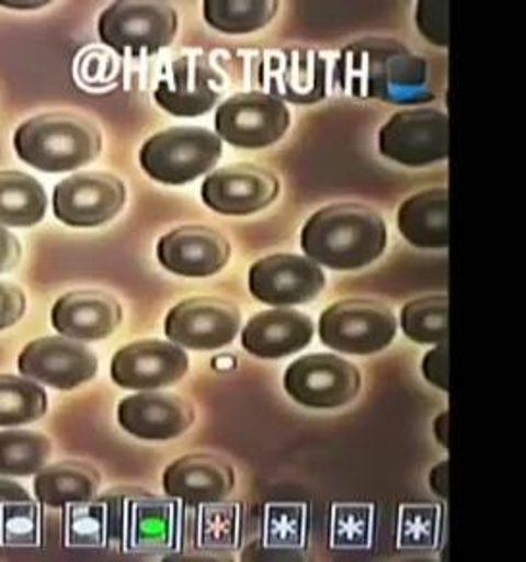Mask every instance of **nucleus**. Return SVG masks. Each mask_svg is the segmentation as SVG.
Listing matches in <instances>:
<instances>
[{"mask_svg":"<svg viewBox=\"0 0 526 562\" xmlns=\"http://www.w3.org/2000/svg\"><path fill=\"white\" fill-rule=\"evenodd\" d=\"M335 81L355 99L391 105H421L434 99L426 60L391 40H363L343 48Z\"/></svg>","mask_w":526,"mask_h":562,"instance_id":"obj_1","label":"nucleus"},{"mask_svg":"<svg viewBox=\"0 0 526 562\" xmlns=\"http://www.w3.org/2000/svg\"><path fill=\"white\" fill-rule=\"evenodd\" d=\"M388 231L376 211L357 203H338L315 213L301 233L307 258L334 271H355L380 258Z\"/></svg>","mask_w":526,"mask_h":562,"instance_id":"obj_2","label":"nucleus"},{"mask_svg":"<svg viewBox=\"0 0 526 562\" xmlns=\"http://www.w3.org/2000/svg\"><path fill=\"white\" fill-rule=\"evenodd\" d=\"M14 147L33 169L70 172L95 159L101 134L93 122L78 114H41L18 128Z\"/></svg>","mask_w":526,"mask_h":562,"instance_id":"obj_3","label":"nucleus"},{"mask_svg":"<svg viewBox=\"0 0 526 562\" xmlns=\"http://www.w3.org/2000/svg\"><path fill=\"white\" fill-rule=\"evenodd\" d=\"M222 155L220 137L199 128L180 126L145 142L139 161L149 177L162 184H187L215 167Z\"/></svg>","mask_w":526,"mask_h":562,"instance_id":"obj_4","label":"nucleus"},{"mask_svg":"<svg viewBox=\"0 0 526 562\" xmlns=\"http://www.w3.org/2000/svg\"><path fill=\"white\" fill-rule=\"evenodd\" d=\"M178 14L167 2H114L99 20V35L118 55H155L175 37Z\"/></svg>","mask_w":526,"mask_h":562,"instance_id":"obj_5","label":"nucleus"},{"mask_svg":"<svg viewBox=\"0 0 526 562\" xmlns=\"http://www.w3.org/2000/svg\"><path fill=\"white\" fill-rule=\"evenodd\" d=\"M398 322L390 307L373 300H343L320 317V338L338 352L368 356L388 348Z\"/></svg>","mask_w":526,"mask_h":562,"instance_id":"obj_6","label":"nucleus"},{"mask_svg":"<svg viewBox=\"0 0 526 562\" xmlns=\"http://www.w3.org/2000/svg\"><path fill=\"white\" fill-rule=\"evenodd\" d=\"M380 153L405 167H426L446 161L449 119L436 109H411L391 116L378 137Z\"/></svg>","mask_w":526,"mask_h":562,"instance_id":"obj_7","label":"nucleus"},{"mask_svg":"<svg viewBox=\"0 0 526 562\" xmlns=\"http://www.w3.org/2000/svg\"><path fill=\"white\" fill-rule=\"evenodd\" d=\"M216 132L241 149H263L276 144L289 126L287 106L264 91L238 93L216 111Z\"/></svg>","mask_w":526,"mask_h":562,"instance_id":"obj_8","label":"nucleus"},{"mask_svg":"<svg viewBox=\"0 0 526 562\" xmlns=\"http://www.w3.org/2000/svg\"><path fill=\"white\" fill-rule=\"evenodd\" d=\"M284 386L307 408H340L359 394L361 373L334 353H311L287 368Z\"/></svg>","mask_w":526,"mask_h":562,"instance_id":"obj_9","label":"nucleus"},{"mask_svg":"<svg viewBox=\"0 0 526 562\" xmlns=\"http://www.w3.org/2000/svg\"><path fill=\"white\" fill-rule=\"evenodd\" d=\"M240 325V310L228 300L190 297L168 314L167 337L192 350H218L233 342Z\"/></svg>","mask_w":526,"mask_h":562,"instance_id":"obj_10","label":"nucleus"},{"mask_svg":"<svg viewBox=\"0 0 526 562\" xmlns=\"http://www.w3.org/2000/svg\"><path fill=\"white\" fill-rule=\"evenodd\" d=\"M126 201V188L106 172H80L55 188L56 217L70 226H99L116 217Z\"/></svg>","mask_w":526,"mask_h":562,"instance_id":"obj_11","label":"nucleus"},{"mask_svg":"<svg viewBox=\"0 0 526 562\" xmlns=\"http://www.w3.org/2000/svg\"><path fill=\"white\" fill-rule=\"evenodd\" d=\"M327 286V277L311 259L278 254L256 261L249 271L251 294L264 304H307Z\"/></svg>","mask_w":526,"mask_h":562,"instance_id":"obj_12","label":"nucleus"},{"mask_svg":"<svg viewBox=\"0 0 526 562\" xmlns=\"http://www.w3.org/2000/svg\"><path fill=\"white\" fill-rule=\"evenodd\" d=\"M261 83L279 101L311 105L327 95V63L315 48L271 50L263 57Z\"/></svg>","mask_w":526,"mask_h":562,"instance_id":"obj_13","label":"nucleus"},{"mask_svg":"<svg viewBox=\"0 0 526 562\" xmlns=\"http://www.w3.org/2000/svg\"><path fill=\"white\" fill-rule=\"evenodd\" d=\"M190 370V358L178 345L164 340H139L124 346L112 358V379L132 391L170 386Z\"/></svg>","mask_w":526,"mask_h":562,"instance_id":"obj_14","label":"nucleus"},{"mask_svg":"<svg viewBox=\"0 0 526 562\" xmlns=\"http://www.w3.org/2000/svg\"><path fill=\"white\" fill-rule=\"evenodd\" d=\"M22 375L60 391L88 383L99 370V360L89 348L68 338L47 337L25 346L18 360Z\"/></svg>","mask_w":526,"mask_h":562,"instance_id":"obj_15","label":"nucleus"},{"mask_svg":"<svg viewBox=\"0 0 526 562\" xmlns=\"http://www.w3.org/2000/svg\"><path fill=\"white\" fill-rule=\"evenodd\" d=\"M279 192L278 178L255 165L216 170L203 182L201 195L210 210L222 215H251L268 207Z\"/></svg>","mask_w":526,"mask_h":562,"instance_id":"obj_16","label":"nucleus"},{"mask_svg":"<svg viewBox=\"0 0 526 562\" xmlns=\"http://www.w3.org/2000/svg\"><path fill=\"white\" fill-rule=\"evenodd\" d=\"M218 74L199 55L182 57L168 68L167 78L159 81L155 99L174 116H201L218 101Z\"/></svg>","mask_w":526,"mask_h":562,"instance_id":"obj_17","label":"nucleus"},{"mask_svg":"<svg viewBox=\"0 0 526 562\" xmlns=\"http://www.w3.org/2000/svg\"><path fill=\"white\" fill-rule=\"evenodd\" d=\"M157 256L172 273L210 277L228 263L230 244L208 226H182L160 238Z\"/></svg>","mask_w":526,"mask_h":562,"instance_id":"obj_18","label":"nucleus"},{"mask_svg":"<svg viewBox=\"0 0 526 562\" xmlns=\"http://www.w3.org/2000/svg\"><path fill=\"white\" fill-rule=\"evenodd\" d=\"M193 419L192 404L175 394H134L118 406L121 426L145 441L175 439L192 427Z\"/></svg>","mask_w":526,"mask_h":562,"instance_id":"obj_19","label":"nucleus"},{"mask_svg":"<svg viewBox=\"0 0 526 562\" xmlns=\"http://www.w3.org/2000/svg\"><path fill=\"white\" fill-rule=\"evenodd\" d=\"M236 475L230 464L213 454H190L175 460L164 472L168 497L182 498L190 505L218 503L230 495Z\"/></svg>","mask_w":526,"mask_h":562,"instance_id":"obj_20","label":"nucleus"},{"mask_svg":"<svg viewBox=\"0 0 526 562\" xmlns=\"http://www.w3.org/2000/svg\"><path fill=\"white\" fill-rule=\"evenodd\" d=\"M121 322V304L99 290L70 292L53 307V327L73 340L111 337Z\"/></svg>","mask_w":526,"mask_h":562,"instance_id":"obj_21","label":"nucleus"},{"mask_svg":"<svg viewBox=\"0 0 526 562\" xmlns=\"http://www.w3.org/2000/svg\"><path fill=\"white\" fill-rule=\"evenodd\" d=\"M312 322L291 310H271L255 315L243 329V348L263 360H278L311 345Z\"/></svg>","mask_w":526,"mask_h":562,"instance_id":"obj_22","label":"nucleus"},{"mask_svg":"<svg viewBox=\"0 0 526 562\" xmlns=\"http://www.w3.org/2000/svg\"><path fill=\"white\" fill-rule=\"evenodd\" d=\"M449 198L446 188L416 193L399 207L398 226L409 244L423 249L449 246Z\"/></svg>","mask_w":526,"mask_h":562,"instance_id":"obj_23","label":"nucleus"},{"mask_svg":"<svg viewBox=\"0 0 526 562\" xmlns=\"http://www.w3.org/2000/svg\"><path fill=\"white\" fill-rule=\"evenodd\" d=\"M101 485V475L95 468L83 462H60L43 468L35 477V495L43 505L62 508L66 505H81L95 497Z\"/></svg>","mask_w":526,"mask_h":562,"instance_id":"obj_24","label":"nucleus"},{"mask_svg":"<svg viewBox=\"0 0 526 562\" xmlns=\"http://www.w3.org/2000/svg\"><path fill=\"white\" fill-rule=\"evenodd\" d=\"M45 211L47 193L35 178L18 170L0 172V225H37Z\"/></svg>","mask_w":526,"mask_h":562,"instance_id":"obj_25","label":"nucleus"},{"mask_svg":"<svg viewBox=\"0 0 526 562\" xmlns=\"http://www.w3.org/2000/svg\"><path fill=\"white\" fill-rule=\"evenodd\" d=\"M208 25L228 35H245L263 30L278 12L276 0H205Z\"/></svg>","mask_w":526,"mask_h":562,"instance_id":"obj_26","label":"nucleus"},{"mask_svg":"<svg viewBox=\"0 0 526 562\" xmlns=\"http://www.w3.org/2000/svg\"><path fill=\"white\" fill-rule=\"evenodd\" d=\"M47 393L32 379L0 375V427L24 426L47 414Z\"/></svg>","mask_w":526,"mask_h":562,"instance_id":"obj_27","label":"nucleus"},{"mask_svg":"<svg viewBox=\"0 0 526 562\" xmlns=\"http://www.w3.org/2000/svg\"><path fill=\"white\" fill-rule=\"evenodd\" d=\"M50 457L48 437L37 431L0 434V475H33L41 472Z\"/></svg>","mask_w":526,"mask_h":562,"instance_id":"obj_28","label":"nucleus"},{"mask_svg":"<svg viewBox=\"0 0 526 562\" xmlns=\"http://www.w3.org/2000/svg\"><path fill=\"white\" fill-rule=\"evenodd\" d=\"M403 333L419 345H442L447 340V297L426 296L409 302L401 312Z\"/></svg>","mask_w":526,"mask_h":562,"instance_id":"obj_29","label":"nucleus"},{"mask_svg":"<svg viewBox=\"0 0 526 562\" xmlns=\"http://www.w3.org/2000/svg\"><path fill=\"white\" fill-rule=\"evenodd\" d=\"M416 27L434 45L447 47V43H449V2L446 0L419 2Z\"/></svg>","mask_w":526,"mask_h":562,"instance_id":"obj_30","label":"nucleus"},{"mask_svg":"<svg viewBox=\"0 0 526 562\" xmlns=\"http://www.w3.org/2000/svg\"><path fill=\"white\" fill-rule=\"evenodd\" d=\"M118 74V65L104 48H88L78 58V78L89 88H104Z\"/></svg>","mask_w":526,"mask_h":562,"instance_id":"obj_31","label":"nucleus"},{"mask_svg":"<svg viewBox=\"0 0 526 562\" xmlns=\"http://www.w3.org/2000/svg\"><path fill=\"white\" fill-rule=\"evenodd\" d=\"M24 312V292L10 282L0 281V330L9 329L20 322Z\"/></svg>","mask_w":526,"mask_h":562,"instance_id":"obj_32","label":"nucleus"},{"mask_svg":"<svg viewBox=\"0 0 526 562\" xmlns=\"http://www.w3.org/2000/svg\"><path fill=\"white\" fill-rule=\"evenodd\" d=\"M423 373L428 383L442 391H449V353L446 342L424 356Z\"/></svg>","mask_w":526,"mask_h":562,"instance_id":"obj_33","label":"nucleus"},{"mask_svg":"<svg viewBox=\"0 0 526 562\" xmlns=\"http://www.w3.org/2000/svg\"><path fill=\"white\" fill-rule=\"evenodd\" d=\"M20 241L14 234L0 225V273H7L20 261Z\"/></svg>","mask_w":526,"mask_h":562,"instance_id":"obj_34","label":"nucleus"},{"mask_svg":"<svg viewBox=\"0 0 526 562\" xmlns=\"http://www.w3.org/2000/svg\"><path fill=\"white\" fill-rule=\"evenodd\" d=\"M27 503H30V493L24 487L9 480H0V524H2V513L9 506L27 505Z\"/></svg>","mask_w":526,"mask_h":562,"instance_id":"obj_35","label":"nucleus"},{"mask_svg":"<svg viewBox=\"0 0 526 562\" xmlns=\"http://www.w3.org/2000/svg\"><path fill=\"white\" fill-rule=\"evenodd\" d=\"M431 487L439 497H449V462H442L431 474Z\"/></svg>","mask_w":526,"mask_h":562,"instance_id":"obj_36","label":"nucleus"},{"mask_svg":"<svg viewBox=\"0 0 526 562\" xmlns=\"http://www.w3.org/2000/svg\"><path fill=\"white\" fill-rule=\"evenodd\" d=\"M447 426H449V414L444 412V414H439V418L434 422V434L438 437V441L444 445V447H449V441H447Z\"/></svg>","mask_w":526,"mask_h":562,"instance_id":"obj_37","label":"nucleus"},{"mask_svg":"<svg viewBox=\"0 0 526 562\" xmlns=\"http://www.w3.org/2000/svg\"><path fill=\"white\" fill-rule=\"evenodd\" d=\"M0 4H2V7H7V9L32 10L41 9V7H45V4H48V2H45V0H43V2H32V0H30V2H10V0H0Z\"/></svg>","mask_w":526,"mask_h":562,"instance_id":"obj_38","label":"nucleus"}]
</instances>
